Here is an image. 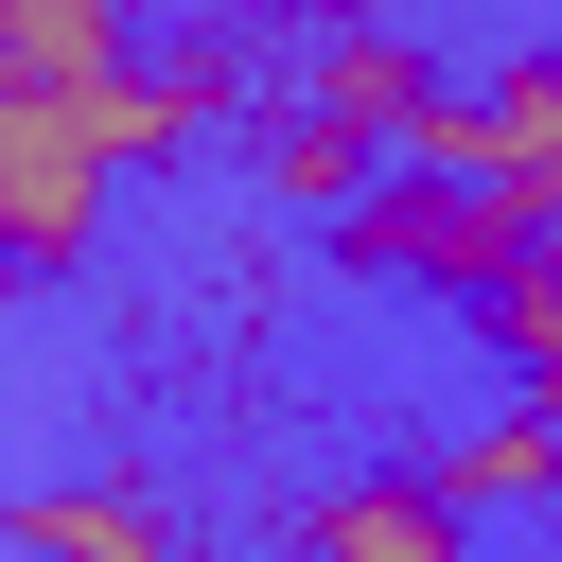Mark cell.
Returning a JSON list of instances; mask_svg holds the SVG:
<instances>
[{
	"instance_id": "10",
	"label": "cell",
	"mask_w": 562,
	"mask_h": 562,
	"mask_svg": "<svg viewBox=\"0 0 562 562\" xmlns=\"http://www.w3.org/2000/svg\"><path fill=\"white\" fill-rule=\"evenodd\" d=\"M474 316H492V351H509V369H527V404H544V422H562V281H544V263H509V281H492V299H474Z\"/></svg>"
},
{
	"instance_id": "11",
	"label": "cell",
	"mask_w": 562,
	"mask_h": 562,
	"mask_svg": "<svg viewBox=\"0 0 562 562\" xmlns=\"http://www.w3.org/2000/svg\"><path fill=\"white\" fill-rule=\"evenodd\" d=\"M527 263H544V281H562V176H544V193H527Z\"/></svg>"
},
{
	"instance_id": "8",
	"label": "cell",
	"mask_w": 562,
	"mask_h": 562,
	"mask_svg": "<svg viewBox=\"0 0 562 562\" xmlns=\"http://www.w3.org/2000/svg\"><path fill=\"white\" fill-rule=\"evenodd\" d=\"M474 176H492L509 211L562 176V53H527V70H492V88H474Z\"/></svg>"
},
{
	"instance_id": "5",
	"label": "cell",
	"mask_w": 562,
	"mask_h": 562,
	"mask_svg": "<svg viewBox=\"0 0 562 562\" xmlns=\"http://www.w3.org/2000/svg\"><path fill=\"white\" fill-rule=\"evenodd\" d=\"M299 562H474V527L422 492V474H351L299 509Z\"/></svg>"
},
{
	"instance_id": "9",
	"label": "cell",
	"mask_w": 562,
	"mask_h": 562,
	"mask_svg": "<svg viewBox=\"0 0 562 562\" xmlns=\"http://www.w3.org/2000/svg\"><path fill=\"white\" fill-rule=\"evenodd\" d=\"M263 176H281L299 211H351L386 158H369V140H334V123H299V105H263Z\"/></svg>"
},
{
	"instance_id": "1",
	"label": "cell",
	"mask_w": 562,
	"mask_h": 562,
	"mask_svg": "<svg viewBox=\"0 0 562 562\" xmlns=\"http://www.w3.org/2000/svg\"><path fill=\"white\" fill-rule=\"evenodd\" d=\"M334 263H351V281H422V299H492V281L527 263V211H509L492 176H369V193L334 211Z\"/></svg>"
},
{
	"instance_id": "6",
	"label": "cell",
	"mask_w": 562,
	"mask_h": 562,
	"mask_svg": "<svg viewBox=\"0 0 562 562\" xmlns=\"http://www.w3.org/2000/svg\"><path fill=\"white\" fill-rule=\"evenodd\" d=\"M422 492H439L457 527H492V509H527V492H562V422H544V404H509V422H474V439H439V457H422Z\"/></svg>"
},
{
	"instance_id": "4",
	"label": "cell",
	"mask_w": 562,
	"mask_h": 562,
	"mask_svg": "<svg viewBox=\"0 0 562 562\" xmlns=\"http://www.w3.org/2000/svg\"><path fill=\"white\" fill-rule=\"evenodd\" d=\"M158 18L176 0H0V88H105V70H140L158 53Z\"/></svg>"
},
{
	"instance_id": "7",
	"label": "cell",
	"mask_w": 562,
	"mask_h": 562,
	"mask_svg": "<svg viewBox=\"0 0 562 562\" xmlns=\"http://www.w3.org/2000/svg\"><path fill=\"white\" fill-rule=\"evenodd\" d=\"M0 544H18V562H193L176 509H140V492H18Z\"/></svg>"
},
{
	"instance_id": "3",
	"label": "cell",
	"mask_w": 562,
	"mask_h": 562,
	"mask_svg": "<svg viewBox=\"0 0 562 562\" xmlns=\"http://www.w3.org/2000/svg\"><path fill=\"white\" fill-rule=\"evenodd\" d=\"M439 105V70H422V35H386V18H334L316 53H299V123H334V140H369V158H404V123Z\"/></svg>"
},
{
	"instance_id": "2",
	"label": "cell",
	"mask_w": 562,
	"mask_h": 562,
	"mask_svg": "<svg viewBox=\"0 0 562 562\" xmlns=\"http://www.w3.org/2000/svg\"><path fill=\"white\" fill-rule=\"evenodd\" d=\"M88 228H105V158H88V123H70L53 88H0V299H18V281H70Z\"/></svg>"
}]
</instances>
